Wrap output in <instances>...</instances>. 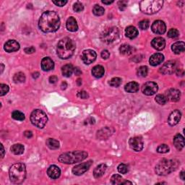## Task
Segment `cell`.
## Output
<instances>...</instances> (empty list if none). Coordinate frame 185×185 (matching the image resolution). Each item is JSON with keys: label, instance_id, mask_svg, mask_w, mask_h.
<instances>
[{"label": "cell", "instance_id": "6da1fadb", "mask_svg": "<svg viewBox=\"0 0 185 185\" xmlns=\"http://www.w3.org/2000/svg\"><path fill=\"white\" fill-rule=\"evenodd\" d=\"M39 26L44 33L56 32L60 27L59 15L53 11L44 12L39 19Z\"/></svg>", "mask_w": 185, "mask_h": 185}, {"label": "cell", "instance_id": "7a4b0ae2", "mask_svg": "<svg viewBox=\"0 0 185 185\" xmlns=\"http://www.w3.org/2000/svg\"><path fill=\"white\" fill-rule=\"evenodd\" d=\"M75 50V42L70 38H64L57 44V55L62 59H68L74 54Z\"/></svg>", "mask_w": 185, "mask_h": 185}, {"label": "cell", "instance_id": "3957f363", "mask_svg": "<svg viewBox=\"0 0 185 185\" xmlns=\"http://www.w3.org/2000/svg\"><path fill=\"white\" fill-rule=\"evenodd\" d=\"M26 177V168L23 164H13L10 169V178L14 184H21L25 181Z\"/></svg>", "mask_w": 185, "mask_h": 185}, {"label": "cell", "instance_id": "277c9868", "mask_svg": "<svg viewBox=\"0 0 185 185\" xmlns=\"http://www.w3.org/2000/svg\"><path fill=\"white\" fill-rule=\"evenodd\" d=\"M179 166V163L176 160L164 159L155 166V173L159 176L168 175L175 171Z\"/></svg>", "mask_w": 185, "mask_h": 185}, {"label": "cell", "instance_id": "5b68a950", "mask_svg": "<svg viewBox=\"0 0 185 185\" xmlns=\"http://www.w3.org/2000/svg\"><path fill=\"white\" fill-rule=\"evenodd\" d=\"M88 157V153L85 151H74V152L65 153L60 155L59 159V162L66 164H72L75 163L82 161Z\"/></svg>", "mask_w": 185, "mask_h": 185}, {"label": "cell", "instance_id": "8992f818", "mask_svg": "<svg viewBox=\"0 0 185 185\" xmlns=\"http://www.w3.org/2000/svg\"><path fill=\"white\" fill-rule=\"evenodd\" d=\"M164 1L162 0H144L140 3V10L145 14L153 15L162 8Z\"/></svg>", "mask_w": 185, "mask_h": 185}, {"label": "cell", "instance_id": "52a82bcc", "mask_svg": "<svg viewBox=\"0 0 185 185\" xmlns=\"http://www.w3.org/2000/svg\"><path fill=\"white\" fill-rule=\"evenodd\" d=\"M48 121L46 113L40 109H35L30 114V122L33 125L39 128H43Z\"/></svg>", "mask_w": 185, "mask_h": 185}, {"label": "cell", "instance_id": "ba28073f", "mask_svg": "<svg viewBox=\"0 0 185 185\" xmlns=\"http://www.w3.org/2000/svg\"><path fill=\"white\" fill-rule=\"evenodd\" d=\"M119 35V31L117 27H111L102 33L101 35V41L106 44L112 43L118 39Z\"/></svg>", "mask_w": 185, "mask_h": 185}, {"label": "cell", "instance_id": "9c48e42d", "mask_svg": "<svg viewBox=\"0 0 185 185\" xmlns=\"http://www.w3.org/2000/svg\"><path fill=\"white\" fill-rule=\"evenodd\" d=\"M97 54L93 50L87 49L82 52L81 54V59L82 62L86 64H90L93 63L96 59Z\"/></svg>", "mask_w": 185, "mask_h": 185}, {"label": "cell", "instance_id": "30bf717a", "mask_svg": "<svg viewBox=\"0 0 185 185\" xmlns=\"http://www.w3.org/2000/svg\"><path fill=\"white\" fill-rule=\"evenodd\" d=\"M158 85L153 82H148L142 86V91L146 95H153L157 93Z\"/></svg>", "mask_w": 185, "mask_h": 185}, {"label": "cell", "instance_id": "8fae6325", "mask_svg": "<svg viewBox=\"0 0 185 185\" xmlns=\"http://www.w3.org/2000/svg\"><path fill=\"white\" fill-rule=\"evenodd\" d=\"M93 164L92 160H89L88 162L82 163L81 164L77 165L75 166L74 168L72 169V173H74L75 175L77 176H80L83 174L84 173H86L87 171L90 169L91 165Z\"/></svg>", "mask_w": 185, "mask_h": 185}, {"label": "cell", "instance_id": "7c38bea8", "mask_svg": "<svg viewBox=\"0 0 185 185\" xmlns=\"http://www.w3.org/2000/svg\"><path fill=\"white\" fill-rule=\"evenodd\" d=\"M177 70V62L175 61H169L160 68V72L164 75H170Z\"/></svg>", "mask_w": 185, "mask_h": 185}, {"label": "cell", "instance_id": "4fadbf2b", "mask_svg": "<svg viewBox=\"0 0 185 185\" xmlns=\"http://www.w3.org/2000/svg\"><path fill=\"white\" fill-rule=\"evenodd\" d=\"M129 144H130V148L136 152L141 151L143 148V141H142L141 137H135L131 138L129 141Z\"/></svg>", "mask_w": 185, "mask_h": 185}, {"label": "cell", "instance_id": "5bb4252c", "mask_svg": "<svg viewBox=\"0 0 185 185\" xmlns=\"http://www.w3.org/2000/svg\"><path fill=\"white\" fill-rule=\"evenodd\" d=\"M153 32L156 34H164L166 30V26L164 22L162 21H156L153 23L152 27H151Z\"/></svg>", "mask_w": 185, "mask_h": 185}, {"label": "cell", "instance_id": "9a60e30c", "mask_svg": "<svg viewBox=\"0 0 185 185\" xmlns=\"http://www.w3.org/2000/svg\"><path fill=\"white\" fill-rule=\"evenodd\" d=\"M182 113L179 110H175L169 115L168 119V123L171 126H175L179 123L181 119Z\"/></svg>", "mask_w": 185, "mask_h": 185}, {"label": "cell", "instance_id": "2e32d148", "mask_svg": "<svg viewBox=\"0 0 185 185\" xmlns=\"http://www.w3.org/2000/svg\"><path fill=\"white\" fill-rule=\"evenodd\" d=\"M4 48V50L8 53L17 52L20 49V44L18 42L15 41V40H10V41L6 42Z\"/></svg>", "mask_w": 185, "mask_h": 185}, {"label": "cell", "instance_id": "e0dca14e", "mask_svg": "<svg viewBox=\"0 0 185 185\" xmlns=\"http://www.w3.org/2000/svg\"><path fill=\"white\" fill-rule=\"evenodd\" d=\"M151 45H152L155 49L161 51L166 46V41H165L164 39H163V38L157 37L155 38L154 39H153L152 42H151Z\"/></svg>", "mask_w": 185, "mask_h": 185}, {"label": "cell", "instance_id": "ac0fdd59", "mask_svg": "<svg viewBox=\"0 0 185 185\" xmlns=\"http://www.w3.org/2000/svg\"><path fill=\"white\" fill-rule=\"evenodd\" d=\"M47 173L50 178H52L53 179H58L61 175V170L56 165H52L48 169Z\"/></svg>", "mask_w": 185, "mask_h": 185}, {"label": "cell", "instance_id": "d6986e66", "mask_svg": "<svg viewBox=\"0 0 185 185\" xmlns=\"http://www.w3.org/2000/svg\"><path fill=\"white\" fill-rule=\"evenodd\" d=\"M167 99L171 101L176 102L178 101L181 97V93L177 89H170L167 91Z\"/></svg>", "mask_w": 185, "mask_h": 185}, {"label": "cell", "instance_id": "ffe728a7", "mask_svg": "<svg viewBox=\"0 0 185 185\" xmlns=\"http://www.w3.org/2000/svg\"><path fill=\"white\" fill-rule=\"evenodd\" d=\"M54 67V63L50 57H44L41 61V68L44 71H50Z\"/></svg>", "mask_w": 185, "mask_h": 185}, {"label": "cell", "instance_id": "44dd1931", "mask_svg": "<svg viewBox=\"0 0 185 185\" xmlns=\"http://www.w3.org/2000/svg\"><path fill=\"white\" fill-rule=\"evenodd\" d=\"M164 59V56L160 53H154L151 56L150 59H149V62L152 66H157L159 64H161L162 62Z\"/></svg>", "mask_w": 185, "mask_h": 185}, {"label": "cell", "instance_id": "7402d4cb", "mask_svg": "<svg viewBox=\"0 0 185 185\" xmlns=\"http://www.w3.org/2000/svg\"><path fill=\"white\" fill-rule=\"evenodd\" d=\"M66 27L67 29L71 32H75L78 30V25H77L76 20L73 17H70L67 19L66 23Z\"/></svg>", "mask_w": 185, "mask_h": 185}, {"label": "cell", "instance_id": "603a6c76", "mask_svg": "<svg viewBox=\"0 0 185 185\" xmlns=\"http://www.w3.org/2000/svg\"><path fill=\"white\" fill-rule=\"evenodd\" d=\"M113 130L111 128L105 127L99 130L97 134V137L101 140H106L109 136L112 135Z\"/></svg>", "mask_w": 185, "mask_h": 185}, {"label": "cell", "instance_id": "cb8c5ba5", "mask_svg": "<svg viewBox=\"0 0 185 185\" xmlns=\"http://www.w3.org/2000/svg\"><path fill=\"white\" fill-rule=\"evenodd\" d=\"M173 145L177 150H181L184 147V137L182 135H177L173 138Z\"/></svg>", "mask_w": 185, "mask_h": 185}, {"label": "cell", "instance_id": "d4e9b609", "mask_svg": "<svg viewBox=\"0 0 185 185\" xmlns=\"http://www.w3.org/2000/svg\"><path fill=\"white\" fill-rule=\"evenodd\" d=\"M107 166L106 164H100L96 166L93 171V176L95 178H100L103 176L106 172Z\"/></svg>", "mask_w": 185, "mask_h": 185}, {"label": "cell", "instance_id": "484cf974", "mask_svg": "<svg viewBox=\"0 0 185 185\" xmlns=\"http://www.w3.org/2000/svg\"><path fill=\"white\" fill-rule=\"evenodd\" d=\"M171 49L176 54H179V53L184 52L185 50V44L183 41H178L173 44L171 46Z\"/></svg>", "mask_w": 185, "mask_h": 185}, {"label": "cell", "instance_id": "4316f807", "mask_svg": "<svg viewBox=\"0 0 185 185\" xmlns=\"http://www.w3.org/2000/svg\"><path fill=\"white\" fill-rule=\"evenodd\" d=\"M124 90L130 93H137L139 90V84L136 82H128L124 87Z\"/></svg>", "mask_w": 185, "mask_h": 185}, {"label": "cell", "instance_id": "83f0119b", "mask_svg": "<svg viewBox=\"0 0 185 185\" xmlns=\"http://www.w3.org/2000/svg\"><path fill=\"white\" fill-rule=\"evenodd\" d=\"M126 36L130 39H133L138 35L137 29L134 26H129L125 30Z\"/></svg>", "mask_w": 185, "mask_h": 185}, {"label": "cell", "instance_id": "f1b7e54d", "mask_svg": "<svg viewBox=\"0 0 185 185\" xmlns=\"http://www.w3.org/2000/svg\"><path fill=\"white\" fill-rule=\"evenodd\" d=\"M104 72H105V70L101 65L95 66L92 70V75L96 78H101L103 77Z\"/></svg>", "mask_w": 185, "mask_h": 185}, {"label": "cell", "instance_id": "f546056e", "mask_svg": "<svg viewBox=\"0 0 185 185\" xmlns=\"http://www.w3.org/2000/svg\"><path fill=\"white\" fill-rule=\"evenodd\" d=\"M135 48H133L132 46L130 45H128V44H124V45H122L119 48V52L122 54L123 55H130L135 52Z\"/></svg>", "mask_w": 185, "mask_h": 185}, {"label": "cell", "instance_id": "4dcf8cb0", "mask_svg": "<svg viewBox=\"0 0 185 185\" xmlns=\"http://www.w3.org/2000/svg\"><path fill=\"white\" fill-rule=\"evenodd\" d=\"M73 72H74V67H73L72 64H66V65H64L62 67V75H63L64 77H70L71 75H72Z\"/></svg>", "mask_w": 185, "mask_h": 185}, {"label": "cell", "instance_id": "1f68e13d", "mask_svg": "<svg viewBox=\"0 0 185 185\" xmlns=\"http://www.w3.org/2000/svg\"><path fill=\"white\" fill-rule=\"evenodd\" d=\"M25 148L23 145L21 144H15L11 147V151L14 153L15 155H21L24 153Z\"/></svg>", "mask_w": 185, "mask_h": 185}, {"label": "cell", "instance_id": "d6a6232c", "mask_svg": "<svg viewBox=\"0 0 185 185\" xmlns=\"http://www.w3.org/2000/svg\"><path fill=\"white\" fill-rule=\"evenodd\" d=\"M46 146L52 150H56L59 148V142L58 140L53 139V138H49L46 140Z\"/></svg>", "mask_w": 185, "mask_h": 185}, {"label": "cell", "instance_id": "836d02e7", "mask_svg": "<svg viewBox=\"0 0 185 185\" xmlns=\"http://www.w3.org/2000/svg\"><path fill=\"white\" fill-rule=\"evenodd\" d=\"M13 80L15 83H22L25 80V76L23 72H17L13 77Z\"/></svg>", "mask_w": 185, "mask_h": 185}, {"label": "cell", "instance_id": "e575fe53", "mask_svg": "<svg viewBox=\"0 0 185 185\" xmlns=\"http://www.w3.org/2000/svg\"><path fill=\"white\" fill-rule=\"evenodd\" d=\"M93 12L96 16H101V15H104V13H105V10L102 7L98 5V4H95L93 8Z\"/></svg>", "mask_w": 185, "mask_h": 185}, {"label": "cell", "instance_id": "d590c367", "mask_svg": "<svg viewBox=\"0 0 185 185\" xmlns=\"http://www.w3.org/2000/svg\"><path fill=\"white\" fill-rule=\"evenodd\" d=\"M12 117L17 121H23L25 119V115L23 113L19 111H14L12 113Z\"/></svg>", "mask_w": 185, "mask_h": 185}, {"label": "cell", "instance_id": "8d00e7d4", "mask_svg": "<svg viewBox=\"0 0 185 185\" xmlns=\"http://www.w3.org/2000/svg\"><path fill=\"white\" fill-rule=\"evenodd\" d=\"M111 182L113 184H122L124 182L123 178L119 174L113 175L111 178Z\"/></svg>", "mask_w": 185, "mask_h": 185}, {"label": "cell", "instance_id": "74e56055", "mask_svg": "<svg viewBox=\"0 0 185 185\" xmlns=\"http://www.w3.org/2000/svg\"><path fill=\"white\" fill-rule=\"evenodd\" d=\"M155 101L160 104V105H165L167 103V101H168V99H167L166 95L160 94L156 95V97H155Z\"/></svg>", "mask_w": 185, "mask_h": 185}, {"label": "cell", "instance_id": "f35d334b", "mask_svg": "<svg viewBox=\"0 0 185 185\" xmlns=\"http://www.w3.org/2000/svg\"><path fill=\"white\" fill-rule=\"evenodd\" d=\"M148 72V69L146 66H141L137 70V75L139 77H145L147 76Z\"/></svg>", "mask_w": 185, "mask_h": 185}, {"label": "cell", "instance_id": "ab89813d", "mask_svg": "<svg viewBox=\"0 0 185 185\" xmlns=\"http://www.w3.org/2000/svg\"><path fill=\"white\" fill-rule=\"evenodd\" d=\"M122 79L119 78V77H113V78H112L110 80L109 84H110L111 86L117 88V87H119L120 85L122 84Z\"/></svg>", "mask_w": 185, "mask_h": 185}, {"label": "cell", "instance_id": "60d3db41", "mask_svg": "<svg viewBox=\"0 0 185 185\" xmlns=\"http://www.w3.org/2000/svg\"><path fill=\"white\" fill-rule=\"evenodd\" d=\"M179 32L177 29L171 28L169 30L168 32V36L169 38H171V39H176V38L179 37Z\"/></svg>", "mask_w": 185, "mask_h": 185}, {"label": "cell", "instance_id": "b9f144b4", "mask_svg": "<svg viewBox=\"0 0 185 185\" xmlns=\"http://www.w3.org/2000/svg\"><path fill=\"white\" fill-rule=\"evenodd\" d=\"M169 151V147L166 144H162L158 147L157 152L159 153H166Z\"/></svg>", "mask_w": 185, "mask_h": 185}, {"label": "cell", "instance_id": "7bdbcfd3", "mask_svg": "<svg viewBox=\"0 0 185 185\" xmlns=\"http://www.w3.org/2000/svg\"><path fill=\"white\" fill-rule=\"evenodd\" d=\"M117 169H118V171H119V173H122V174H125V173L128 172V167L127 165L124 164H119V166H118Z\"/></svg>", "mask_w": 185, "mask_h": 185}, {"label": "cell", "instance_id": "ee69618b", "mask_svg": "<svg viewBox=\"0 0 185 185\" xmlns=\"http://www.w3.org/2000/svg\"><path fill=\"white\" fill-rule=\"evenodd\" d=\"M9 91V87L5 84H1L0 85V95L3 96Z\"/></svg>", "mask_w": 185, "mask_h": 185}, {"label": "cell", "instance_id": "f6af8a7d", "mask_svg": "<svg viewBox=\"0 0 185 185\" xmlns=\"http://www.w3.org/2000/svg\"><path fill=\"white\" fill-rule=\"evenodd\" d=\"M73 10H74L75 12H80L84 10V6L82 5V3L77 2L76 3H75L74 5H73Z\"/></svg>", "mask_w": 185, "mask_h": 185}, {"label": "cell", "instance_id": "bcb514c9", "mask_svg": "<svg viewBox=\"0 0 185 185\" xmlns=\"http://www.w3.org/2000/svg\"><path fill=\"white\" fill-rule=\"evenodd\" d=\"M139 27L142 30H146L149 27V21L148 20H143L139 23Z\"/></svg>", "mask_w": 185, "mask_h": 185}, {"label": "cell", "instance_id": "7dc6e473", "mask_svg": "<svg viewBox=\"0 0 185 185\" xmlns=\"http://www.w3.org/2000/svg\"><path fill=\"white\" fill-rule=\"evenodd\" d=\"M118 6L120 10H124L127 6V1H119L118 2Z\"/></svg>", "mask_w": 185, "mask_h": 185}, {"label": "cell", "instance_id": "c3c4849f", "mask_svg": "<svg viewBox=\"0 0 185 185\" xmlns=\"http://www.w3.org/2000/svg\"><path fill=\"white\" fill-rule=\"evenodd\" d=\"M77 97H79L80 99H87L89 97V95L88 94V93L84 90L80 91V92L77 94Z\"/></svg>", "mask_w": 185, "mask_h": 185}, {"label": "cell", "instance_id": "681fc988", "mask_svg": "<svg viewBox=\"0 0 185 185\" xmlns=\"http://www.w3.org/2000/svg\"><path fill=\"white\" fill-rule=\"evenodd\" d=\"M109 57H110V53L109 52L108 50H104L101 52V57L104 59H107Z\"/></svg>", "mask_w": 185, "mask_h": 185}, {"label": "cell", "instance_id": "f907efd6", "mask_svg": "<svg viewBox=\"0 0 185 185\" xmlns=\"http://www.w3.org/2000/svg\"><path fill=\"white\" fill-rule=\"evenodd\" d=\"M52 2L55 4V5L59 6V7H63L67 3V1H53Z\"/></svg>", "mask_w": 185, "mask_h": 185}, {"label": "cell", "instance_id": "816d5d0a", "mask_svg": "<svg viewBox=\"0 0 185 185\" xmlns=\"http://www.w3.org/2000/svg\"><path fill=\"white\" fill-rule=\"evenodd\" d=\"M25 52L26 53H34L35 52V48L34 47H33V46H31V47H28V48H25Z\"/></svg>", "mask_w": 185, "mask_h": 185}, {"label": "cell", "instance_id": "f5cc1de1", "mask_svg": "<svg viewBox=\"0 0 185 185\" xmlns=\"http://www.w3.org/2000/svg\"><path fill=\"white\" fill-rule=\"evenodd\" d=\"M57 81H58V78H57V76H55V75H52V76H51L49 77V82H50V83L54 84Z\"/></svg>", "mask_w": 185, "mask_h": 185}, {"label": "cell", "instance_id": "db71d44e", "mask_svg": "<svg viewBox=\"0 0 185 185\" xmlns=\"http://www.w3.org/2000/svg\"><path fill=\"white\" fill-rule=\"evenodd\" d=\"M24 135H25L27 138H30L33 137V133L31 131H25V132H24Z\"/></svg>", "mask_w": 185, "mask_h": 185}, {"label": "cell", "instance_id": "11a10c76", "mask_svg": "<svg viewBox=\"0 0 185 185\" xmlns=\"http://www.w3.org/2000/svg\"><path fill=\"white\" fill-rule=\"evenodd\" d=\"M74 72H75V75H77V76H79V75L82 74V71L80 70L79 67L74 68Z\"/></svg>", "mask_w": 185, "mask_h": 185}, {"label": "cell", "instance_id": "9f6ffc18", "mask_svg": "<svg viewBox=\"0 0 185 185\" xmlns=\"http://www.w3.org/2000/svg\"><path fill=\"white\" fill-rule=\"evenodd\" d=\"M177 70V75H180V76H183L184 75V70H182V69H179V70Z\"/></svg>", "mask_w": 185, "mask_h": 185}, {"label": "cell", "instance_id": "6f0895ef", "mask_svg": "<svg viewBox=\"0 0 185 185\" xmlns=\"http://www.w3.org/2000/svg\"><path fill=\"white\" fill-rule=\"evenodd\" d=\"M61 87H62V90H64V89H66L67 87V82H63L61 85Z\"/></svg>", "mask_w": 185, "mask_h": 185}, {"label": "cell", "instance_id": "680465c9", "mask_svg": "<svg viewBox=\"0 0 185 185\" xmlns=\"http://www.w3.org/2000/svg\"><path fill=\"white\" fill-rule=\"evenodd\" d=\"M39 77V73L38 72H35L34 73H33V78L36 79Z\"/></svg>", "mask_w": 185, "mask_h": 185}, {"label": "cell", "instance_id": "91938a15", "mask_svg": "<svg viewBox=\"0 0 185 185\" xmlns=\"http://www.w3.org/2000/svg\"><path fill=\"white\" fill-rule=\"evenodd\" d=\"M1 147H2V159H3L4 156V149L3 145L1 144Z\"/></svg>", "mask_w": 185, "mask_h": 185}, {"label": "cell", "instance_id": "94428289", "mask_svg": "<svg viewBox=\"0 0 185 185\" xmlns=\"http://www.w3.org/2000/svg\"><path fill=\"white\" fill-rule=\"evenodd\" d=\"M102 3H104V4H112V3H113V1H102Z\"/></svg>", "mask_w": 185, "mask_h": 185}, {"label": "cell", "instance_id": "6125c7cd", "mask_svg": "<svg viewBox=\"0 0 185 185\" xmlns=\"http://www.w3.org/2000/svg\"><path fill=\"white\" fill-rule=\"evenodd\" d=\"M180 177H181V179L183 180H185V177H184V171H182L181 173H180Z\"/></svg>", "mask_w": 185, "mask_h": 185}, {"label": "cell", "instance_id": "be15d7a7", "mask_svg": "<svg viewBox=\"0 0 185 185\" xmlns=\"http://www.w3.org/2000/svg\"><path fill=\"white\" fill-rule=\"evenodd\" d=\"M77 85H78V86H81V85H82V80L81 79H77Z\"/></svg>", "mask_w": 185, "mask_h": 185}, {"label": "cell", "instance_id": "e7e4bbea", "mask_svg": "<svg viewBox=\"0 0 185 185\" xmlns=\"http://www.w3.org/2000/svg\"><path fill=\"white\" fill-rule=\"evenodd\" d=\"M132 184V183L131 182H128V181H124L122 182V184Z\"/></svg>", "mask_w": 185, "mask_h": 185}, {"label": "cell", "instance_id": "03108f58", "mask_svg": "<svg viewBox=\"0 0 185 185\" xmlns=\"http://www.w3.org/2000/svg\"><path fill=\"white\" fill-rule=\"evenodd\" d=\"M1 67H2V69H1V73H2V72H3L4 69V64H1Z\"/></svg>", "mask_w": 185, "mask_h": 185}]
</instances>
